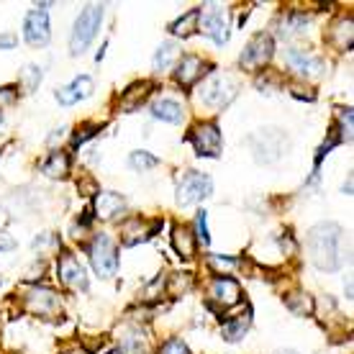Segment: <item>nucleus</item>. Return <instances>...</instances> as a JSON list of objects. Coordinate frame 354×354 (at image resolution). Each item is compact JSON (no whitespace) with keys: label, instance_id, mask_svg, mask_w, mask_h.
<instances>
[{"label":"nucleus","instance_id":"nucleus-11","mask_svg":"<svg viewBox=\"0 0 354 354\" xmlns=\"http://www.w3.org/2000/svg\"><path fill=\"white\" fill-rule=\"evenodd\" d=\"M24 36L31 46H44L49 41V16L46 10H31L24 21Z\"/></svg>","mask_w":354,"mask_h":354},{"label":"nucleus","instance_id":"nucleus-31","mask_svg":"<svg viewBox=\"0 0 354 354\" xmlns=\"http://www.w3.org/2000/svg\"><path fill=\"white\" fill-rule=\"evenodd\" d=\"M13 100H16V90H13V88H0V108L10 106Z\"/></svg>","mask_w":354,"mask_h":354},{"label":"nucleus","instance_id":"nucleus-9","mask_svg":"<svg viewBox=\"0 0 354 354\" xmlns=\"http://www.w3.org/2000/svg\"><path fill=\"white\" fill-rule=\"evenodd\" d=\"M270 57H272V39L267 34H257L247 44V49L241 52L239 62H241V67H247V70H257V67H262Z\"/></svg>","mask_w":354,"mask_h":354},{"label":"nucleus","instance_id":"nucleus-4","mask_svg":"<svg viewBox=\"0 0 354 354\" xmlns=\"http://www.w3.org/2000/svg\"><path fill=\"white\" fill-rule=\"evenodd\" d=\"M213 183L211 177L203 172H187L180 185H177V203L180 205H193L198 201H203L205 195H211Z\"/></svg>","mask_w":354,"mask_h":354},{"label":"nucleus","instance_id":"nucleus-34","mask_svg":"<svg viewBox=\"0 0 354 354\" xmlns=\"http://www.w3.org/2000/svg\"><path fill=\"white\" fill-rule=\"evenodd\" d=\"M211 265H216V267H234L236 265V262H234V259H221V257H211Z\"/></svg>","mask_w":354,"mask_h":354},{"label":"nucleus","instance_id":"nucleus-6","mask_svg":"<svg viewBox=\"0 0 354 354\" xmlns=\"http://www.w3.org/2000/svg\"><path fill=\"white\" fill-rule=\"evenodd\" d=\"M90 262L95 267L100 277H113L118 270V254H115V244L108 236H97L90 247Z\"/></svg>","mask_w":354,"mask_h":354},{"label":"nucleus","instance_id":"nucleus-14","mask_svg":"<svg viewBox=\"0 0 354 354\" xmlns=\"http://www.w3.org/2000/svg\"><path fill=\"white\" fill-rule=\"evenodd\" d=\"M93 95V80H90L88 75H82L77 80H72L70 85H64V88L57 90V100L62 103V106H72V103H77V100H85V97Z\"/></svg>","mask_w":354,"mask_h":354},{"label":"nucleus","instance_id":"nucleus-30","mask_svg":"<svg viewBox=\"0 0 354 354\" xmlns=\"http://www.w3.org/2000/svg\"><path fill=\"white\" fill-rule=\"evenodd\" d=\"M339 118H342V126H344L346 139H352V111H349V108H346V111H342V113H339Z\"/></svg>","mask_w":354,"mask_h":354},{"label":"nucleus","instance_id":"nucleus-16","mask_svg":"<svg viewBox=\"0 0 354 354\" xmlns=\"http://www.w3.org/2000/svg\"><path fill=\"white\" fill-rule=\"evenodd\" d=\"M126 208L124 195L118 193H97L95 195V216L100 221H111Z\"/></svg>","mask_w":354,"mask_h":354},{"label":"nucleus","instance_id":"nucleus-13","mask_svg":"<svg viewBox=\"0 0 354 354\" xmlns=\"http://www.w3.org/2000/svg\"><path fill=\"white\" fill-rule=\"evenodd\" d=\"M59 280H62L67 288H72V290H85V288H88L85 267L75 257H62V262H59Z\"/></svg>","mask_w":354,"mask_h":354},{"label":"nucleus","instance_id":"nucleus-2","mask_svg":"<svg viewBox=\"0 0 354 354\" xmlns=\"http://www.w3.org/2000/svg\"><path fill=\"white\" fill-rule=\"evenodd\" d=\"M100 18H103V6H97V3H93V6H88V8L82 10L80 18L75 21V31H72V39H70L72 54H82L85 46L95 39Z\"/></svg>","mask_w":354,"mask_h":354},{"label":"nucleus","instance_id":"nucleus-18","mask_svg":"<svg viewBox=\"0 0 354 354\" xmlns=\"http://www.w3.org/2000/svg\"><path fill=\"white\" fill-rule=\"evenodd\" d=\"M151 113L162 118V121H169V124H180L183 121V106L172 100V97H162L151 106Z\"/></svg>","mask_w":354,"mask_h":354},{"label":"nucleus","instance_id":"nucleus-12","mask_svg":"<svg viewBox=\"0 0 354 354\" xmlns=\"http://www.w3.org/2000/svg\"><path fill=\"white\" fill-rule=\"evenodd\" d=\"M211 301L218 306V308H231V306H236L241 301V290L236 280H231V277H218V280H213L211 285Z\"/></svg>","mask_w":354,"mask_h":354},{"label":"nucleus","instance_id":"nucleus-35","mask_svg":"<svg viewBox=\"0 0 354 354\" xmlns=\"http://www.w3.org/2000/svg\"><path fill=\"white\" fill-rule=\"evenodd\" d=\"M16 244H13V239L10 236H6V234H0V249H13Z\"/></svg>","mask_w":354,"mask_h":354},{"label":"nucleus","instance_id":"nucleus-21","mask_svg":"<svg viewBox=\"0 0 354 354\" xmlns=\"http://www.w3.org/2000/svg\"><path fill=\"white\" fill-rule=\"evenodd\" d=\"M41 172L49 177H64L70 172V157L64 151H54L52 157L41 165Z\"/></svg>","mask_w":354,"mask_h":354},{"label":"nucleus","instance_id":"nucleus-20","mask_svg":"<svg viewBox=\"0 0 354 354\" xmlns=\"http://www.w3.org/2000/svg\"><path fill=\"white\" fill-rule=\"evenodd\" d=\"M157 226H160V223H154V226H149V229H147L142 218H131V221L124 226V244H126V247H133L136 241L147 239V236H149V234L157 229Z\"/></svg>","mask_w":354,"mask_h":354},{"label":"nucleus","instance_id":"nucleus-25","mask_svg":"<svg viewBox=\"0 0 354 354\" xmlns=\"http://www.w3.org/2000/svg\"><path fill=\"white\" fill-rule=\"evenodd\" d=\"M195 24H198V10H190V13H185V18H180V21H175V24H172V34L190 36L195 28H198Z\"/></svg>","mask_w":354,"mask_h":354},{"label":"nucleus","instance_id":"nucleus-3","mask_svg":"<svg viewBox=\"0 0 354 354\" xmlns=\"http://www.w3.org/2000/svg\"><path fill=\"white\" fill-rule=\"evenodd\" d=\"M198 21H201V31L205 36H211L216 44H223L226 39H229V13L223 6L218 3H211V6H205L203 10H198Z\"/></svg>","mask_w":354,"mask_h":354},{"label":"nucleus","instance_id":"nucleus-27","mask_svg":"<svg viewBox=\"0 0 354 354\" xmlns=\"http://www.w3.org/2000/svg\"><path fill=\"white\" fill-rule=\"evenodd\" d=\"M288 308L295 310L298 316H306V313H310L313 303H310V298H306V295H301V292H295V295L288 298Z\"/></svg>","mask_w":354,"mask_h":354},{"label":"nucleus","instance_id":"nucleus-24","mask_svg":"<svg viewBox=\"0 0 354 354\" xmlns=\"http://www.w3.org/2000/svg\"><path fill=\"white\" fill-rule=\"evenodd\" d=\"M249 328V319H236V321H229V324H223L221 334L226 342H239L244 334H247Z\"/></svg>","mask_w":354,"mask_h":354},{"label":"nucleus","instance_id":"nucleus-36","mask_svg":"<svg viewBox=\"0 0 354 354\" xmlns=\"http://www.w3.org/2000/svg\"><path fill=\"white\" fill-rule=\"evenodd\" d=\"M277 354H298V352H292V349H285V352H277Z\"/></svg>","mask_w":354,"mask_h":354},{"label":"nucleus","instance_id":"nucleus-33","mask_svg":"<svg viewBox=\"0 0 354 354\" xmlns=\"http://www.w3.org/2000/svg\"><path fill=\"white\" fill-rule=\"evenodd\" d=\"M13 46H16V36L0 34V49H13Z\"/></svg>","mask_w":354,"mask_h":354},{"label":"nucleus","instance_id":"nucleus-17","mask_svg":"<svg viewBox=\"0 0 354 354\" xmlns=\"http://www.w3.org/2000/svg\"><path fill=\"white\" fill-rule=\"evenodd\" d=\"M201 75H203V59H201V57H193V54L183 57V62L177 64V70H175V77L180 85H193Z\"/></svg>","mask_w":354,"mask_h":354},{"label":"nucleus","instance_id":"nucleus-32","mask_svg":"<svg viewBox=\"0 0 354 354\" xmlns=\"http://www.w3.org/2000/svg\"><path fill=\"white\" fill-rule=\"evenodd\" d=\"M198 231H201L198 236H201V239H203L205 244H208V226H205V211H201V216H198Z\"/></svg>","mask_w":354,"mask_h":354},{"label":"nucleus","instance_id":"nucleus-23","mask_svg":"<svg viewBox=\"0 0 354 354\" xmlns=\"http://www.w3.org/2000/svg\"><path fill=\"white\" fill-rule=\"evenodd\" d=\"M175 57H177V46L172 41L162 44L157 49V54H154V70H167L169 64L175 62Z\"/></svg>","mask_w":354,"mask_h":354},{"label":"nucleus","instance_id":"nucleus-26","mask_svg":"<svg viewBox=\"0 0 354 354\" xmlns=\"http://www.w3.org/2000/svg\"><path fill=\"white\" fill-rule=\"evenodd\" d=\"M121 352L124 354H144V339L139 331L121 337Z\"/></svg>","mask_w":354,"mask_h":354},{"label":"nucleus","instance_id":"nucleus-29","mask_svg":"<svg viewBox=\"0 0 354 354\" xmlns=\"http://www.w3.org/2000/svg\"><path fill=\"white\" fill-rule=\"evenodd\" d=\"M160 354H190V352H187V346L183 344V342H177V339H172V342H167V344L162 346Z\"/></svg>","mask_w":354,"mask_h":354},{"label":"nucleus","instance_id":"nucleus-1","mask_svg":"<svg viewBox=\"0 0 354 354\" xmlns=\"http://www.w3.org/2000/svg\"><path fill=\"white\" fill-rule=\"evenodd\" d=\"M308 254L319 270L334 272L342 265V226L319 223L308 231Z\"/></svg>","mask_w":354,"mask_h":354},{"label":"nucleus","instance_id":"nucleus-22","mask_svg":"<svg viewBox=\"0 0 354 354\" xmlns=\"http://www.w3.org/2000/svg\"><path fill=\"white\" fill-rule=\"evenodd\" d=\"M39 82H41V67L26 64V67L21 70V88L26 90V93H34V90L39 88Z\"/></svg>","mask_w":354,"mask_h":354},{"label":"nucleus","instance_id":"nucleus-7","mask_svg":"<svg viewBox=\"0 0 354 354\" xmlns=\"http://www.w3.org/2000/svg\"><path fill=\"white\" fill-rule=\"evenodd\" d=\"M190 142L201 157H218L221 151V131L213 124H201L190 131Z\"/></svg>","mask_w":354,"mask_h":354},{"label":"nucleus","instance_id":"nucleus-19","mask_svg":"<svg viewBox=\"0 0 354 354\" xmlns=\"http://www.w3.org/2000/svg\"><path fill=\"white\" fill-rule=\"evenodd\" d=\"M172 244H175V249H177V254H180V257L190 259L195 254L193 231L187 229V226H177L175 234H172Z\"/></svg>","mask_w":354,"mask_h":354},{"label":"nucleus","instance_id":"nucleus-5","mask_svg":"<svg viewBox=\"0 0 354 354\" xmlns=\"http://www.w3.org/2000/svg\"><path fill=\"white\" fill-rule=\"evenodd\" d=\"M288 147V139L277 129H265L252 136V149L259 162H274Z\"/></svg>","mask_w":354,"mask_h":354},{"label":"nucleus","instance_id":"nucleus-8","mask_svg":"<svg viewBox=\"0 0 354 354\" xmlns=\"http://www.w3.org/2000/svg\"><path fill=\"white\" fill-rule=\"evenodd\" d=\"M236 93V85L231 77H221V75H213L211 80L205 82L201 90V100L205 106H226L231 97Z\"/></svg>","mask_w":354,"mask_h":354},{"label":"nucleus","instance_id":"nucleus-10","mask_svg":"<svg viewBox=\"0 0 354 354\" xmlns=\"http://www.w3.org/2000/svg\"><path fill=\"white\" fill-rule=\"evenodd\" d=\"M26 308L39 316H54L62 310V303L57 298V292L49 288H34L26 292Z\"/></svg>","mask_w":354,"mask_h":354},{"label":"nucleus","instance_id":"nucleus-15","mask_svg":"<svg viewBox=\"0 0 354 354\" xmlns=\"http://www.w3.org/2000/svg\"><path fill=\"white\" fill-rule=\"evenodd\" d=\"M288 64H290L295 72L308 75V77H319V75H324V70H326L321 59H316L313 54L301 52V49H290V52H288Z\"/></svg>","mask_w":354,"mask_h":354},{"label":"nucleus","instance_id":"nucleus-28","mask_svg":"<svg viewBox=\"0 0 354 354\" xmlns=\"http://www.w3.org/2000/svg\"><path fill=\"white\" fill-rule=\"evenodd\" d=\"M129 162H131L133 169H149L157 165V157H151V154H147V151H133Z\"/></svg>","mask_w":354,"mask_h":354}]
</instances>
